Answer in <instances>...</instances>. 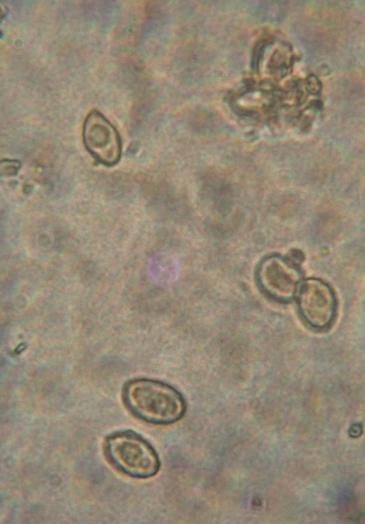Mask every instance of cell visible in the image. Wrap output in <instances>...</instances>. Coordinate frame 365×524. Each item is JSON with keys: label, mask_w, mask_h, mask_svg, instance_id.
Returning a JSON list of instances; mask_svg holds the SVG:
<instances>
[{"label": "cell", "mask_w": 365, "mask_h": 524, "mask_svg": "<svg viewBox=\"0 0 365 524\" xmlns=\"http://www.w3.org/2000/svg\"><path fill=\"white\" fill-rule=\"evenodd\" d=\"M123 402L137 418L155 425H167L179 420L186 404L181 394L162 381L137 378L128 381L122 390Z\"/></svg>", "instance_id": "1"}, {"label": "cell", "mask_w": 365, "mask_h": 524, "mask_svg": "<svg viewBox=\"0 0 365 524\" xmlns=\"http://www.w3.org/2000/svg\"><path fill=\"white\" fill-rule=\"evenodd\" d=\"M104 451L112 466L133 478L152 477L160 467L158 456L153 447L141 435L130 430L109 435L105 440Z\"/></svg>", "instance_id": "2"}, {"label": "cell", "mask_w": 365, "mask_h": 524, "mask_svg": "<svg viewBox=\"0 0 365 524\" xmlns=\"http://www.w3.org/2000/svg\"><path fill=\"white\" fill-rule=\"evenodd\" d=\"M297 300L302 316L313 328L324 329L333 321L336 299L331 288L323 281L316 278L305 280L298 293Z\"/></svg>", "instance_id": "3"}, {"label": "cell", "mask_w": 365, "mask_h": 524, "mask_svg": "<svg viewBox=\"0 0 365 524\" xmlns=\"http://www.w3.org/2000/svg\"><path fill=\"white\" fill-rule=\"evenodd\" d=\"M83 138L88 152L100 163L112 166L120 160L121 142L112 125L100 113L93 111L85 120Z\"/></svg>", "instance_id": "4"}, {"label": "cell", "mask_w": 365, "mask_h": 524, "mask_svg": "<svg viewBox=\"0 0 365 524\" xmlns=\"http://www.w3.org/2000/svg\"><path fill=\"white\" fill-rule=\"evenodd\" d=\"M263 266L261 279L268 291L282 301L291 300L302 278L297 265L289 259L276 257L267 261Z\"/></svg>", "instance_id": "5"}, {"label": "cell", "mask_w": 365, "mask_h": 524, "mask_svg": "<svg viewBox=\"0 0 365 524\" xmlns=\"http://www.w3.org/2000/svg\"><path fill=\"white\" fill-rule=\"evenodd\" d=\"M179 270L177 260L172 255L164 252L153 255L148 266L151 279L161 286L173 282L177 278Z\"/></svg>", "instance_id": "6"}, {"label": "cell", "mask_w": 365, "mask_h": 524, "mask_svg": "<svg viewBox=\"0 0 365 524\" xmlns=\"http://www.w3.org/2000/svg\"><path fill=\"white\" fill-rule=\"evenodd\" d=\"M21 166L20 162L16 160H5L1 163V173L3 176L16 174Z\"/></svg>", "instance_id": "7"}]
</instances>
